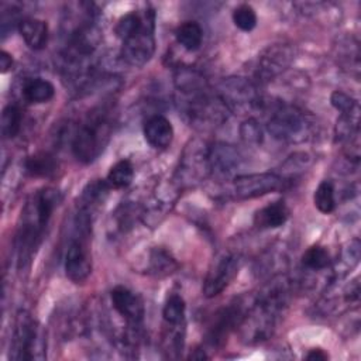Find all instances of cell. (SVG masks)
I'll list each match as a JSON object with an SVG mask.
<instances>
[{
    "instance_id": "obj_2",
    "label": "cell",
    "mask_w": 361,
    "mask_h": 361,
    "mask_svg": "<svg viewBox=\"0 0 361 361\" xmlns=\"http://www.w3.org/2000/svg\"><path fill=\"white\" fill-rule=\"evenodd\" d=\"M111 135V123L106 113L93 111L72 137V152L82 164L93 162L104 149Z\"/></svg>"
},
{
    "instance_id": "obj_1",
    "label": "cell",
    "mask_w": 361,
    "mask_h": 361,
    "mask_svg": "<svg viewBox=\"0 0 361 361\" xmlns=\"http://www.w3.org/2000/svg\"><path fill=\"white\" fill-rule=\"evenodd\" d=\"M59 195L52 188H44L35 192L21 210L20 224L17 230L16 247L18 268H25L35 250L44 238L49 219L58 206Z\"/></svg>"
},
{
    "instance_id": "obj_28",
    "label": "cell",
    "mask_w": 361,
    "mask_h": 361,
    "mask_svg": "<svg viewBox=\"0 0 361 361\" xmlns=\"http://www.w3.org/2000/svg\"><path fill=\"white\" fill-rule=\"evenodd\" d=\"M241 134H243V138H245L247 141H255L257 142V141H259L261 130H259L255 120L248 118L241 126Z\"/></svg>"
},
{
    "instance_id": "obj_25",
    "label": "cell",
    "mask_w": 361,
    "mask_h": 361,
    "mask_svg": "<svg viewBox=\"0 0 361 361\" xmlns=\"http://www.w3.org/2000/svg\"><path fill=\"white\" fill-rule=\"evenodd\" d=\"M23 123V113L18 106L7 104L1 111V134L4 138H14Z\"/></svg>"
},
{
    "instance_id": "obj_21",
    "label": "cell",
    "mask_w": 361,
    "mask_h": 361,
    "mask_svg": "<svg viewBox=\"0 0 361 361\" xmlns=\"http://www.w3.org/2000/svg\"><path fill=\"white\" fill-rule=\"evenodd\" d=\"M178 269L176 259L161 247H155L149 252L148 258V272L157 276H165Z\"/></svg>"
},
{
    "instance_id": "obj_15",
    "label": "cell",
    "mask_w": 361,
    "mask_h": 361,
    "mask_svg": "<svg viewBox=\"0 0 361 361\" xmlns=\"http://www.w3.org/2000/svg\"><path fill=\"white\" fill-rule=\"evenodd\" d=\"M238 165V152L226 144L213 145L209 151L210 172L219 176L230 175Z\"/></svg>"
},
{
    "instance_id": "obj_29",
    "label": "cell",
    "mask_w": 361,
    "mask_h": 361,
    "mask_svg": "<svg viewBox=\"0 0 361 361\" xmlns=\"http://www.w3.org/2000/svg\"><path fill=\"white\" fill-rule=\"evenodd\" d=\"M13 63H14L13 55L8 54L7 51L1 49L0 51V72L1 73H7L13 68Z\"/></svg>"
},
{
    "instance_id": "obj_24",
    "label": "cell",
    "mask_w": 361,
    "mask_h": 361,
    "mask_svg": "<svg viewBox=\"0 0 361 361\" xmlns=\"http://www.w3.org/2000/svg\"><path fill=\"white\" fill-rule=\"evenodd\" d=\"M302 265L310 271H323L330 267V254L323 245H312L302 254Z\"/></svg>"
},
{
    "instance_id": "obj_30",
    "label": "cell",
    "mask_w": 361,
    "mask_h": 361,
    "mask_svg": "<svg viewBox=\"0 0 361 361\" xmlns=\"http://www.w3.org/2000/svg\"><path fill=\"white\" fill-rule=\"evenodd\" d=\"M305 358L309 361H324L329 360V354L322 348H313L306 354Z\"/></svg>"
},
{
    "instance_id": "obj_22",
    "label": "cell",
    "mask_w": 361,
    "mask_h": 361,
    "mask_svg": "<svg viewBox=\"0 0 361 361\" xmlns=\"http://www.w3.org/2000/svg\"><path fill=\"white\" fill-rule=\"evenodd\" d=\"M134 178V166L128 159H121L116 162L107 172L106 182L111 189L127 188Z\"/></svg>"
},
{
    "instance_id": "obj_11",
    "label": "cell",
    "mask_w": 361,
    "mask_h": 361,
    "mask_svg": "<svg viewBox=\"0 0 361 361\" xmlns=\"http://www.w3.org/2000/svg\"><path fill=\"white\" fill-rule=\"evenodd\" d=\"M65 274L75 283L85 282L92 274V259L83 237L72 238L65 254Z\"/></svg>"
},
{
    "instance_id": "obj_10",
    "label": "cell",
    "mask_w": 361,
    "mask_h": 361,
    "mask_svg": "<svg viewBox=\"0 0 361 361\" xmlns=\"http://www.w3.org/2000/svg\"><path fill=\"white\" fill-rule=\"evenodd\" d=\"M110 300H111L113 309L126 320V323L130 327L137 329L141 326L144 320L145 309H144L142 299L137 293H134L131 289L126 286L118 285L111 289Z\"/></svg>"
},
{
    "instance_id": "obj_8",
    "label": "cell",
    "mask_w": 361,
    "mask_h": 361,
    "mask_svg": "<svg viewBox=\"0 0 361 361\" xmlns=\"http://www.w3.org/2000/svg\"><path fill=\"white\" fill-rule=\"evenodd\" d=\"M285 180L271 172L237 175L233 180V189L238 199H254L283 188Z\"/></svg>"
},
{
    "instance_id": "obj_9",
    "label": "cell",
    "mask_w": 361,
    "mask_h": 361,
    "mask_svg": "<svg viewBox=\"0 0 361 361\" xmlns=\"http://www.w3.org/2000/svg\"><path fill=\"white\" fill-rule=\"evenodd\" d=\"M244 313L238 303H230L228 306L220 309L212 319L207 329L206 341L212 347H220L224 344L230 333L243 323Z\"/></svg>"
},
{
    "instance_id": "obj_27",
    "label": "cell",
    "mask_w": 361,
    "mask_h": 361,
    "mask_svg": "<svg viewBox=\"0 0 361 361\" xmlns=\"http://www.w3.org/2000/svg\"><path fill=\"white\" fill-rule=\"evenodd\" d=\"M331 106L340 111L341 116H360V107L355 99L341 90H334L330 96Z\"/></svg>"
},
{
    "instance_id": "obj_26",
    "label": "cell",
    "mask_w": 361,
    "mask_h": 361,
    "mask_svg": "<svg viewBox=\"0 0 361 361\" xmlns=\"http://www.w3.org/2000/svg\"><path fill=\"white\" fill-rule=\"evenodd\" d=\"M233 23L241 31H252L257 25V14L255 10L250 4H240L233 10L231 14Z\"/></svg>"
},
{
    "instance_id": "obj_4",
    "label": "cell",
    "mask_w": 361,
    "mask_h": 361,
    "mask_svg": "<svg viewBox=\"0 0 361 361\" xmlns=\"http://www.w3.org/2000/svg\"><path fill=\"white\" fill-rule=\"evenodd\" d=\"M219 90L223 106L234 113L250 111L259 103L255 87L244 78H227L221 82Z\"/></svg>"
},
{
    "instance_id": "obj_7",
    "label": "cell",
    "mask_w": 361,
    "mask_h": 361,
    "mask_svg": "<svg viewBox=\"0 0 361 361\" xmlns=\"http://www.w3.org/2000/svg\"><path fill=\"white\" fill-rule=\"evenodd\" d=\"M155 21L148 23L140 31L134 32L124 41H121L120 55L131 66L145 65L155 51V37L154 28Z\"/></svg>"
},
{
    "instance_id": "obj_6",
    "label": "cell",
    "mask_w": 361,
    "mask_h": 361,
    "mask_svg": "<svg viewBox=\"0 0 361 361\" xmlns=\"http://www.w3.org/2000/svg\"><path fill=\"white\" fill-rule=\"evenodd\" d=\"M309 127L305 113L292 106H279L268 120V131L279 140H293L306 133Z\"/></svg>"
},
{
    "instance_id": "obj_13",
    "label": "cell",
    "mask_w": 361,
    "mask_h": 361,
    "mask_svg": "<svg viewBox=\"0 0 361 361\" xmlns=\"http://www.w3.org/2000/svg\"><path fill=\"white\" fill-rule=\"evenodd\" d=\"M290 58V49L285 45H274L267 48L258 62V76L264 78L265 80L271 79L289 65Z\"/></svg>"
},
{
    "instance_id": "obj_31",
    "label": "cell",
    "mask_w": 361,
    "mask_h": 361,
    "mask_svg": "<svg viewBox=\"0 0 361 361\" xmlns=\"http://www.w3.org/2000/svg\"><path fill=\"white\" fill-rule=\"evenodd\" d=\"M190 360H197V361H202V360H207L209 355L204 353V350H200V348H196L190 355H189Z\"/></svg>"
},
{
    "instance_id": "obj_14",
    "label": "cell",
    "mask_w": 361,
    "mask_h": 361,
    "mask_svg": "<svg viewBox=\"0 0 361 361\" xmlns=\"http://www.w3.org/2000/svg\"><path fill=\"white\" fill-rule=\"evenodd\" d=\"M18 32L21 38L24 39L25 45L32 51H39L47 47L49 30L48 24L44 20L39 18H23L18 21Z\"/></svg>"
},
{
    "instance_id": "obj_19",
    "label": "cell",
    "mask_w": 361,
    "mask_h": 361,
    "mask_svg": "<svg viewBox=\"0 0 361 361\" xmlns=\"http://www.w3.org/2000/svg\"><path fill=\"white\" fill-rule=\"evenodd\" d=\"M185 313L186 303L183 298L178 293L169 295L162 309V319L166 329H185Z\"/></svg>"
},
{
    "instance_id": "obj_5",
    "label": "cell",
    "mask_w": 361,
    "mask_h": 361,
    "mask_svg": "<svg viewBox=\"0 0 361 361\" xmlns=\"http://www.w3.org/2000/svg\"><path fill=\"white\" fill-rule=\"evenodd\" d=\"M240 269V258L235 254L224 252L219 255L209 268L203 281L202 293L206 298L220 295L237 276Z\"/></svg>"
},
{
    "instance_id": "obj_3",
    "label": "cell",
    "mask_w": 361,
    "mask_h": 361,
    "mask_svg": "<svg viewBox=\"0 0 361 361\" xmlns=\"http://www.w3.org/2000/svg\"><path fill=\"white\" fill-rule=\"evenodd\" d=\"M44 357L45 341L38 323L27 312H20L13 333L10 358L41 360Z\"/></svg>"
},
{
    "instance_id": "obj_18",
    "label": "cell",
    "mask_w": 361,
    "mask_h": 361,
    "mask_svg": "<svg viewBox=\"0 0 361 361\" xmlns=\"http://www.w3.org/2000/svg\"><path fill=\"white\" fill-rule=\"evenodd\" d=\"M25 172L34 178H49L58 169V162L55 157L49 152L39 151L30 155L25 159Z\"/></svg>"
},
{
    "instance_id": "obj_17",
    "label": "cell",
    "mask_w": 361,
    "mask_h": 361,
    "mask_svg": "<svg viewBox=\"0 0 361 361\" xmlns=\"http://www.w3.org/2000/svg\"><path fill=\"white\" fill-rule=\"evenodd\" d=\"M23 97L30 104L48 103L55 96L54 85L44 78H30L23 85Z\"/></svg>"
},
{
    "instance_id": "obj_16",
    "label": "cell",
    "mask_w": 361,
    "mask_h": 361,
    "mask_svg": "<svg viewBox=\"0 0 361 361\" xmlns=\"http://www.w3.org/2000/svg\"><path fill=\"white\" fill-rule=\"evenodd\" d=\"M289 209L283 200H276L261 207L254 214V226L258 228H278L286 223Z\"/></svg>"
},
{
    "instance_id": "obj_12",
    "label": "cell",
    "mask_w": 361,
    "mask_h": 361,
    "mask_svg": "<svg viewBox=\"0 0 361 361\" xmlns=\"http://www.w3.org/2000/svg\"><path fill=\"white\" fill-rule=\"evenodd\" d=\"M142 131L147 142L155 149H166L173 141L172 123L161 114L148 117L144 123Z\"/></svg>"
},
{
    "instance_id": "obj_20",
    "label": "cell",
    "mask_w": 361,
    "mask_h": 361,
    "mask_svg": "<svg viewBox=\"0 0 361 361\" xmlns=\"http://www.w3.org/2000/svg\"><path fill=\"white\" fill-rule=\"evenodd\" d=\"M175 38L182 48L192 52L199 49L202 45L203 30L196 21H185L176 28Z\"/></svg>"
},
{
    "instance_id": "obj_23",
    "label": "cell",
    "mask_w": 361,
    "mask_h": 361,
    "mask_svg": "<svg viewBox=\"0 0 361 361\" xmlns=\"http://www.w3.org/2000/svg\"><path fill=\"white\" fill-rule=\"evenodd\" d=\"M313 203L314 207L323 214H330L336 209L334 185L331 180H322L319 183L313 195Z\"/></svg>"
}]
</instances>
